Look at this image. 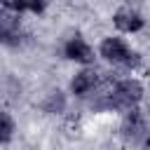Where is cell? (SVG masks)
<instances>
[{
  "label": "cell",
  "instance_id": "277c9868",
  "mask_svg": "<svg viewBox=\"0 0 150 150\" xmlns=\"http://www.w3.org/2000/svg\"><path fill=\"white\" fill-rule=\"evenodd\" d=\"M66 56L73 59V61H80V63H89L94 59V52H91V47L82 38H73L66 45Z\"/></svg>",
  "mask_w": 150,
  "mask_h": 150
},
{
  "label": "cell",
  "instance_id": "ba28073f",
  "mask_svg": "<svg viewBox=\"0 0 150 150\" xmlns=\"http://www.w3.org/2000/svg\"><path fill=\"white\" fill-rule=\"evenodd\" d=\"M23 9H30V12H42V9H45V0H23Z\"/></svg>",
  "mask_w": 150,
  "mask_h": 150
},
{
  "label": "cell",
  "instance_id": "5b68a950",
  "mask_svg": "<svg viewBox=\"0 0 150 150\" xmlns=\"http://www.w3.org/2000/svg\"><path fill=\"white\" fill-rule=\"evenodd\" d=\"M70 87H73L75 94H87V91H91V89L96 87V70H82V73H77Z\"/></svg>",
  "mask_w": 150,
  "mask_h": 150
},
{
  "label": "cell",
  "instance_id": "9c48e42d",
  "mask_svg": "<svg viewBox=\"0 0 150 150\" xmlns=\"http://www.w3.org/2000/svg\"><path fill=\"white\" fill-rule=\"evenodd\" d=\"M145 148H148V150H150V136H148V141H145Z\"/></svg>",
  "mask_w": 150,
  "mask_h": 150
},
{
  "label": "cell",
  "instance_id": "6da1fadb",
  "mask_svg": "<svg viewBox=\"0 0 150 150\" xmlns=\"http://www.w3.org/2000/svg\"><path fill=\"white\" fill-rule=\"evenodd\" d=\"M141 96H143L141 82H136V80H122L110 91V101L108 103L115 105V108H131V105H136L141 101Z\"/></svg>",
  "mask_w": 150,
  "mask_h": 150
},
{
  "label": "cell",
  "instance_id": "8992f818",
  "mask_svg": "<svg viewBox=\"0 0 150 150\" xmlns=\"http://www.w3.org/2000/svg\"><path fill=\"white\" fill-rule=\"evenodd\" d=\"M141 131H143V117H141V112H131V115L124 120V136L136 138Z\"/></svg>",
  "mask_w": 150,
  "mask_h": 150
},
{
  "label": "cell",
  "instance_id": "52a82bcc",
  "mask_svg": "<svg viewBox=\"0 0 150 150\" xmlns=\"http://www.w3.org/2000/svg\"><path fill=\"white\" fill-rule=\"evenodd\" d=\"M14 134V122L7 112H0V143H7Z\"/></svg>",
  "mask_w": 150,
  "mask_h": 150
},
{
  "label": "cell",
  "instance_id": "3957f363",
  "mask_svg": "<svg viewBox=\"0 0 150 150\" xmlns=\"http://www.w3.org/2000/svg\"><path fill=\"white\" fill-rule=\"evenodd\" d=\"M112 21H115V26H117L120 30H124V33H134V30H138V28L143 26L141 14H138V12H134L131 7H124V9L115 12Z\"/></svg>",
  "mask_w": 150,
  "mask_h": 150
},
{
  "label": "cell",
  "instance_id": "7a4b0ae2",
  "mask_svg": "<svg viewBox=\"0 0 150 150\" xmlns=\"http://www.w3.org/2000/svg\"><path fill=\"white\" fill-rule=\"evenodd\" d=\"M101 54H103L108 61H112V63H122V66H136V63H138V56H136L120 38H108V40H103Z\"/></svg>",
  "mask_w": 150,
  "mask_h": 150
}]
</instances>
